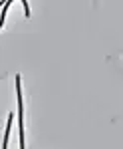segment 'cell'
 Segmentation results:
<instances>
[{"label": "cell", "instance_id": "obj_1", "mask_svg": "<svg viewBox=\"0 0 123 149\" xmlns=\"http://www.w3.org/2000/svg\"><path fill=\"white\" fill-rule=\"evenodd\" d=\"M24 4V10H26V16H30V6H28V2H22Z\"/></svg>", "mask_w": 123, "mask_h": 149}, {"label": "cell", "instance_id": "obj_2", "mask_svg": "<svg viewBox=\"0 0 123 149\" xmlns=\"http://www.w3.org/2000/svg\"><path fill=\"white\" fill-rule=\"evenodd\" d=\"M0 6H4V4H2V2H0Z\"/></svg>", "mask_w": 123, "mask_h": 149}]
</instances>
